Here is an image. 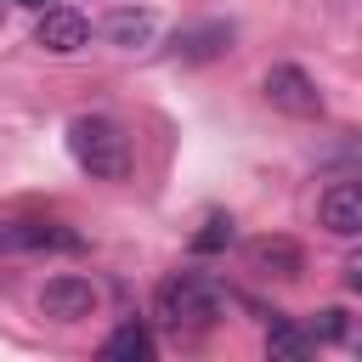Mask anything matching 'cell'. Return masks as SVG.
<instances>
[{
    "label": "cell",
    "mask_w": 362,
    "mask_h": 362,
    "mask_svg": "<svg viewBox=\"0 0 362 362\" xmlns=\"http://www.w3.org/2000/svg\"><path fill=\"white\" fill-rule=\"evenodd\" d=\"M221 305H226V294L204 272H170L153 288V317L170 334H204V328H215L221 322Z\"/></svg>",
    "instance_id": "1"
},
{
    "label": "cell",
    "mask_w": 362,
    "mask_h": 362,
    "mask_svg": "<svg viewBox=\"0 0 362 362\" xmlns=\"http://www.w3.org/2000/svg\"><path fill=\"white\" fill-rule=\"evenodd\" d=\"M68 153L90 181H124L130 175V136L102 113H79L68 124Z\"/></svg>",
    "instance_id": "2"
},
{
    "label": "cell",
    "mask_w": 362,
    "mask_h": 362,
    "mask_svg": "<svg viewBox=\"0 0 362 362\" xmlns=\"http://www.w3.org/2000/svg\"><path fill=\"white\" fill-rule=\"evenodd\" d=\"M266 102H272L277 113H294V119H317V113H322V90H317L311 74L294 68V62L266 68Z\"/></svg>",
    "instance_id": "3"
},
{
    "label": "cell",
    "mask_w": 362,
    "mask_h": 362,
    "mask_svg": "<svg viewBox=\"0 0 362 362\" xmlns=\"http://www.w3.org/2000/svg\"><path fill=\"white\" fill-rule=\"evenodd\" d=\"M34 45L51 51V57H74V51H85V45H90V23H85V11H74V6H45L40 23H34Z\"/></svg>",
    "instance_id": "4"
},
{
    "label": "cell",
    "mask_w": 362,
    "mask_h": 362,
    "mask_svg": "<svg viewBox=\"0 0 362 362\" xmlns=\"http://www.w3.org/2000/svg\"><path fill=\"white\" fill-rule=\"evenodd\" d=\"M40 311H45L51 322H85V317L96 311V283H90V277H74V272L45 277V288H40Z\"/></svg>",
    "instance_id": "5"
},
{
    "label": "cell",
    "mask_w": 362,
    "mask_h": 362,
    "mask_svg": "<svg viewBox=\"0 0 362 362\" xmlns=\"http://www.w3.org/2000/svg\"><path fill=\"white\" fill-rule=\"evenodd\" d=\"M317 221H322V232H334V238H356V232H362V175L334 181V187L317 198Z\"/></svg>",
    "instance_id": "6"
},
{
    "label": "cell",
    "mask_w": 362,
    "mask_h": 362,
    "mask_svg": "<svg viewBox=\"0 0 362 362\" xmlns=\"http://www.w3.org/2000/svg\"><path fill=\"white\" fill-rule=\"evenodd\" d=\"M0 243L6 249H57V255H79L85 249V238L74 226H62V221H11L0 232Z\"/></svg>",
    "instance_id": "7"
},
{
    "label": "cell",
    "mask_w": 362,
    "mask_h": 362,
    "mask_svg": "<svg viewBox=\"0 0 362 362\" xmlns=\"http://www.w3.org/2000/svg\"><path fill=\"white\" fill-rule=\"evenodd\" d=\"M170 51H175L181 62H215V57L232 51V23H221V17H209V23H187V28H175Z\"/></svg>",
    "instance_id": "8"
},
{
    "label": "cell",
    "mask_w": 362,
    "mask_h": 362,
    "mask_svg": "<svg viewBox=\"0 0 362 362\" xmlns=\"http://www.w3.org/2000/svg\"><path fill=\"white\" fill-rule=\"evenodd\" d=\"M243 255H249V266H255L260 277H283V283H294V277L305 272V255H300L294 238H255Z\"/></svg>",
    "instance_id": "9"
},
{
    "label": "cell",
    "mask_w": 362,
    "mask_h": 362,
    "mask_svg": "<svg viewBox=\"0 0 362 362\" xmlns=\"http://www.w3.org/2000/svg\"><path fill=\"white\" fill-rule=\"evenodd\" d=\"M102 34H107V45H119V51H141V45H153L158 17H153L147 6H113L107 23H102Z\"/></svg>",
    "instance_id": "10"
},
{
    "label": "cell",
    "mask_w": 362,
    "mask_h": 362,
    "mask_svg": "<svg viewBox=\"0 0 362 362\" xmlns=\"http://www.w3.org/2000/svg\"><path fill=\"white\" fill-rule=\"evenodd\" d=\"M153 356H158V339L147 322H119L102 339V362H153Z\"/></svg>",
    "instance_id": "11"
},
{
    "label": "cell",
    "mask_w": 362,
    "mask_h": 362,
    "mask_svg": "<svg viewBox=\"0 0 362 362\" xmlns=\"http://www.w3.org/2000/svg\"><path fill=\"white\" fill-rule=\"evenodd\" d=\"M311 328H294V322H272L266 328V356L272 362H305L311 356Z\"/></svg>",
    "instance_id": "12"
},
{
    "label": "cell",
    "mask_w": 362,
    "mask_h": 362,
    "mask_svg": "<svg viewBox=\"0 0 362 362\" xmlns=\"http://www.w3.org/2000/svg\"><path fill=\"white\" fill-rule=\"evenodd\" d=\"M238 238V226H232V215H209L198 232H192V255H221L226 243Z\"/></svg>",
    "instance_id": "13"
},
{
    "label": "cell",
    "mask_w": 362,
    "mask_h": 362,
    "mask_svg": "<svg viewBox=\"0 0 362 362\" xmlns=\"http://www.w3.org/2000/svg\"><path fill=\"white\" fill-rule=\"evenodd\" d=\"M305 328H311L317 345H339V339H345V311H339V305H322V311H311Z\"/></svg>",
    "instance_id": "14"
},
{
    "label": "cell",
    "mask_w": 362,
    "mask_h": 362,
    "mask_svg": "<svg viewBox=\"0 0 362 362\" xmlns=\"http://www.w3.org/2000/svg\"><path fill=\"white\" fill-rule=\"evenodd\" d=\"M345 288H351V294H362V249H351V255H345Z\"/></svg>",
    "instance_id": "15"
},
{
    "label": "cell",
    "mask_w": 362,
    "mask_h": 362,
    "mask_svg": "<svg viewBox=\"0 0 362 362\" xmlns=\"http://www.w3.org/2000/svg\"><path fill=\"white\" fill-rule=\"evenodd\" d=\"M17 6H40V11H45V0H17Z\"/></svg>",
    "instance_id": "16"
},
{
    "label": "cell",
    "mask_w": 362,
    "mask_h": 362,
    "mask_svg": "<svg viewBox=\"0 0 362 362\" xmlns=\"http://www.w3.org/2000/svg\"><path fill=\"white\" fill-rule=\"evenodd\" d=\"M356 356H362V339H356Z\"/></svg>",
    "instance_id": "17"
}]
</instances>
